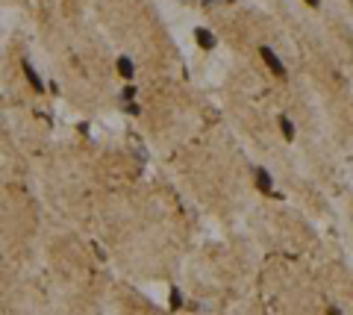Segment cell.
I'll list each match as a JSON object with an SVG mask.
<instances>
[{
  "label": "cell",
  "mask_w": 353,
  "mask_h": 315,
  "mask_svg": "<svg viewBox=\"0 0 353 315\" xmlns=\"http://www.w3.org/2000/svg\"><path fill=\"white\" fill-rule=\"evenodd\" d=\"M259 56H262V62L271 68V74H274L277 80H285V74H289V71H285V65H282V59L274 53V47H271V45H259Z\"/></svg>",
  "instance_id": "1"
},
{
  "label": "cell",
  "mask_w": 353,
  "mask_h": 315,
  "mask_svg": "<svg viewBox=\"0 0 353 315\" xmlns=\"http://www.w3.org/2000/svg\"><path fill=\"white\" fill-rule=\"evenodd\" d=\"M124 109H127L129 115H141V106H139V103H133V100H127V103H124Z\"/></svg>",
  "instance_id": "9"
},
{
  "label": "cell",
  "mask_w": 353,
  "mask_h": 315,
  "mask_svg": "<svg viewBox=\"0 0 353 315\" xmlns=\"http://www.w3.org/2000/svg\"><path fill=\"white\" fill-rule=\"evenodd\" d=\"M183 304H186V301H183V292H180V289H171V292H168V306H171V309H183Z\"/></svg>",
  "instance_id": "7"
},
{
  "label": "cell",
  "mask_w": 353,
  "mask_h": 315,
  "mask_svg": "<svg viewBox=\"0 0 353 315\" xmlns=\"http://www.w3.org/2000/svg\"><path fill=\"white\" fill-rule=\"evenodd\" d=\"M306 6H309V9H318V6H321V0H303Z\"/></svg>",
  "instance_id": "10"
},
{
  "label": "cell",
  "mask_w": 353,
  "mask_h": 315,
  "mask_svg": "<svg viewBox=\"0 0 353 315\" xmlns=\"http://www.w3.org/2000/svg\"><path fill=\"white\" fill-rule=\"evenodd\" d=\"M253 186H256V192H262V195H271V192H274V177H271L268 168H262V165L253 168Z\"/></svg>",
  "instance_id": "3"
},
{
  "label": "cell",
  "mask_w": 353,
  "mask_h": 315,
  "mask_svg": "<svg viewBox=\"0 0 353 315\" xmlns=\"http://www.w3.org/2000/svg\"><path fill=\"white\" fill-rule=\"evenodd\" d=\"M115 71L124 77V80H133V77H136V62H133L129 56H118L115 59Z\"/></svg>",
  "instance_id": "5"
},
{
  "label": "cell",
  "mask_w": 353,
  "mask_h": 315,
  "mask_svg": "<svg viewBox=\"0 0 353 315\" xmlns=\"http://www.w3.org/2000/svg\"><path fill=\"white\" fill-rule=\"evenodd\" d=\"M21 71H24V77H27V82L35 89V94H45L47 92V82L41 80V74L33 68V62H30V59H21Z\"/></svg>",
  "instance_id": "2"
},
{
  "label": "cell",
  "mask_w": 353,
  "mask_h": 315,
  "mask_svg": "<svg viewBox=\"0 0 353 315\" xmlns=\"http://www.w3.org/2000/svg\"><path fill=\"white\" fill-rule=\"evenodd\" d=\"M121 97H124V103H127V100H136V86H127V89L121 92Z\"/></svg>",
  "instance_id": "8"
},
{
  "label": "cell",
  "mask_w": 353,
  "mask_h": 315,
  "mask_svg": "<svg viewBox=\"0 0 353 315\" xmlns=\"http://www.w3.org/2000/svg\"><path fill=\"white\" fill-rule=\"evenodd\" d=\"M277 124H280V136L285 141H294V124H292V118H285V115H280V121H277Z\"/></svg>",
  "instance_id": "6"
},
{
  "label": "cell",
  "mask_w": 353,
  "mask_h": 315,
  "mask_svg": "<svg viewBox=\"0 0 353 315\" xmlns=\"http://www.w3.org/2000/svg\"><path fill=\"white\" fill-rule=\"evenodd\" d=\"M194 41H197L203 50H215V47H218V38H215V33H212V30H206V27H197V30H194Z\"/></svg>",
  "instance_id": "4"
},
{
  "label": "cell",
  "mask_w": 353,
  "mask_h": 315,
  "mask_svg": "<svg viewBox=\"0 0 353 315\" xmlns=\"http://www.w3.org/2000/svg\"><path fill=\"white\" fill-rule=\"evenodd\" d=\"M327 315H341V309L339 306H327Z\"/></svg>",
  "instance_id": "11"
}]
</instances>
